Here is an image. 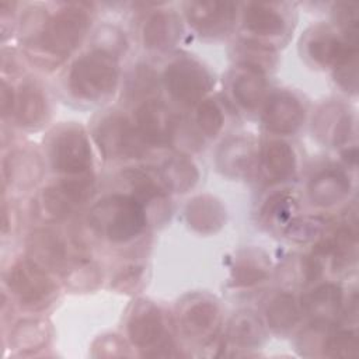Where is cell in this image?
<instances>
[{"mask_svg": "<svg viewBox=\"0 0 359 359\" xmlns=\"http://www.w3.org/2000/svg\"><path fill=\"white\" fill-rule=\"evenodd\" d=\"M90 24L88 4H65L53 15H46L38 31L28 38L25 45L29 60L41 69L56 67L81 43Z\"/></svg>", "mask_w": 359, "mask_h": 359, "instance_id": "cell-1", "label": "cell"}, {"mask_svg": "<svg viewBox=\"0 0 359 359\" xmlns=\"http://www.w3.org/2000/svg\"><path fill=\"white\" fill-rule=\"evenodd\" d=\"M90 229L112 244L135 240L147 224L146 208L130 194H114L98 201L88 213Z\"/></svg>", "mask_w": 359, "mask_h": 359, "instance_id": "cell-2", "label": "cell"}, {"mask_svg": "<svg viewBox=\"0 0 359 359\" xmlns=\"http://www.w3.org/2000/svg\"><path fill=\"white\" fill-rule=\"evenodd\" d=\"M118 80V57L94 48L77 57L70 66L67 88L79 100L100 101L115 91Z\"/></svg>", "mask_w": 359, "mask_h": 359, "instance_id": "cell-3", "label": "cell"}, {"mask_svg": "<svg viewBox=\"0 0 359 359\" xmlns=\"http://www.w3.org/2000/svg\"><path fill=\"white\" fill-rule=\"evenodd\" d=\"M48 157L55 172L65 177L91 174L93 154L84 129L77 123L55 128L48 139Z\"/></svg>", "mask_w": 359, "mask_h": 359, "instance_id": "cell-4", "label": "cell"}, {"mask_svg": "<svg viewBox=\"0 0 359 359\" xmlns=\"http://www.w3.org/2000/svg\"><path fill=\"white\" fill-rule=\"evenodd\" d=\"M93 191L94 178L91 174L63 177L38 194L34 201V213L43 222H60L84 205L91 198Z\"/></svg>", "mask_w": 359, "mask_h": 359, "instance_id": "cell-5", "label": "cell"}, {"mask_svg": "<svg viewBox=\"0 0 359 359\" xmlns=\"http://www.w3.org/2000/svg\"><path fill=\"white\" fill-rule=\"evenodd\" d=\"M4 280L17 302L29 310L43 309L56 294V285L48 272L28 258L10 266Z\"/></svg>", "mask_w": 359, "mask_h": 359, "instance_id": "cell-6", "label": "cell"}, {"mask_svg": "<svg viewBox=\"0 0 359 359\" xmlns=\"http://www.w3.org/2000/svg\"><path fill=\"white\" fill-rule=\"evenodd\" d=\"M94 139L107 160L136 158L144 146L136 126L121 112L104 115L95 125Z\"/></svg>", "mask_w": 359, "mask_h": 359, "instance_id": "cell-7", "label": "cell"}, {"mask_svg": "<svg viewBox=\"0 0 359 359\" xmlns=\"http://www.w3.org/2000/svg\"><path fill=\"white\" fill-rule=\"evenodd\" d=\"M164 86L181 105H198L212 88V77L206 67L189 56L172 59L164 69Z\"/></svg>", "mask_w": 359, "mask_h": 359, "instance_id": "cell-8", "label": "cell"}, {"mask_svg": "<svg viewBox=\"0 0 359 359\" xmlns=\"http://www.w3.org/2000/svg\"><path fill=\"white\" fill-rule=\"evenodd\" d=\"M126 332L129 341L140 349H154L153 356L163 355L165 349H172L174 345L167 337L164 318L158 307L147 302H139L135 304L133 311L128 320Z\"/></svg>", "mask_w": 359, "mask_h": 359, "instance_id": "cell-9", "label": "cell"}, {"mask_svg": "<svg viewBox=\"0 0 359 359\" xmlns=\"http://www.w3.org/2000/svg\"><path fill=\"white\" fill-rule=\"evenodd\" d=\"M188 24L206 38L226 35L236 20L237 4L231 1H188L184 4Z\"/></svg>", "mask_w": 359, "mask_h": 359, "instance_id": "cell-10", "label": "cell"}, {"mask_svg": "<svg viewBox=\"0 0 359 359\" xmlns=\"http://www.w3.org/2000/svg\"><path fill=\"white\" fill-rule=\"evenodd\" d=\"M241 22L247 32L252 34L258 42L272 45L271 42L282 39L289 31V20L278 3H245L241 8Z\"/></svg>", "mask_w": 359, "mask_h": 359, "instance_id": "cell-11", "label": "cell"}, {"mask_svg": "<svg viewBox=\"0 0 359 359\" xmlns=\"http://www.w3.org/2000/svg\"><path fill=\"white\" fill-rule=\"evenodd\" d=\"M135 126L144 144L164 147L172 142L177 122L165 104L157 100H146L135 112Z\"/></svg>", "mask_w": 359, "mask_h": 359, "instance_id": "cell-12", "label": "cell"}, {"mask_svg": "<svg viewBox=\"0 0 359 359\" xmlns=\"http://www.w3.org/2000/svg\"><path fill=\"white\" fill-rule=\"evenodd\" d=\"M220 323L217 303L203 294L188 296L180 306L178 325L181 332L191 339L212 337Z\"/></svg>", "mask_w": 359, "mask_h": 359, "instance_id": "cell-13", "label": "cell"}, {"mask_svg": "<svg viewBox=\"0 0 359 359\" xmlns=\"http://www.w3.org/2000/svg\"><path fill=\"white\" fill-rule=\"evenodd\" d=\"M304 121V107L300 100L285 90L272 93L264 102V126L276 135L294 133Z\"/></svg>", "mask_w": 359, "mask_h": 359, "instance_id": "cell-14", "label": "cell"}, {"mask_svg": "<svg viewBox=\"0 0 359 359\" xmlns=\"http://www.w3.org/2000/svg\"><path fill=\"white\" fill-rule=\"evenodd\" d=\"M306 56L320 67H334L348 50L358 48L355 43L339 38L330 27H313L303 41Z\"/></svg>", "mask_w": 359, "mask_h": 359, "instance_id": "cell-15", "label": "cell"}, {"mask_svg": "<svg viewBox=\"0 0 359 359\" xmlns=\"http://www.w3.org/2000/svg\"><path fill=\"white\" fill-rule=\"evenodd\" d=\"M27 258L46 272L63 269L67 262V245L52 229H36L27 238Z\"/></svg>", "mask_w": 359, "mask_h": 359, "instance_id": "cell-16", "label": "cell"}, {"mask_svg": "<svg viewBox=\"0 0 359 359\" xmlns=\"http://www.w3.org/2000/svg\"><path fill=\"white\" fill-rule=\"evenodd\" d=\"M42 174L43 163L32 149H14L3 160L4 181L18 191H28L35 187L41 181Z\"/></svg>", "mask_w": 359, "mask_h": 359, "instance_id": "cell-17", "label": "cell"}, {"mask_svg": "<svg viewBox=\"0 0 359 359\" xmlns=\"http://www.w3.org/2000/svg\"><path fill=\"white\" fill-rule=\"evenodd\" d=\"M351 188V178L342 168L327 167L310 180L307 195L311 205L327 209L345 201Z\"/></svg>", "mask_w": 359, "mask_h": 359, "instance_id": "cell-18", "label": "cell"}, {"mask_svg": "<svg viewBox=\"0 0 359 359\" xmlns=\"http://www.w3.org/2000/svg\"><path fill=\"white\" fill-rule=\"evenodd\" d=\"M352 115L345 105L328 101L323 104L313 118V132L331 146H338L349 139L352 130Z\"/></svg>", "mask_w": 359, "mask_h": 359, "instance_id": "cell-19", "label": "cell"}, {"mask_svg": "<svg viewBox=\"0 0 359 359\" xmlns=\"http://www.w3.org/2000/svg\"><path fill=\"white\" fill-rule=\"evenodd\" d=\"M14 116L21 126L28 129H38L48 121L49 102L36 81L25 80L20 84L15 93Z\"/></svg>", "mask_w": 359, "mask_h": 359, "instance_id": "cell-20", "label": "cell"}, {"mask_svg": "<svg viewBox=\"0 0 359 359\" xmlns=\"http://www.w3.org/2000/svg\"><path fill=\"white\" fill-rule=\"evenodd\" d=\"M181 35V21L172 10H154L142 27V41L149 50H167Z\"/></svg>", "mask_w": 359, "mask_h": 359, "instance_id": "cell-21", "label": "cell"}, {"mask_svg": "<svg viewBox=\"0 0 359 359\" xmlns=\"http://www.w3.org/2000/svg\"><path fill=\"white\" fill-rule=\"evenodd\" d=\"M230 90L234 101L244 109H255L265 101V73L238 63L230 73Z\"/></svg>", "mask_w": 359, "mask_h": 359, "instance_id": "cell-22", "label": "cell"}, {"mask_svg": "<svg viewBox=\"0 0 359 359\" xmlns=\"http://www.w3.org/2000/svg\"><path fill=\"white\" fill-rule=\"evenodd\" d=\"M259 163L265 177L271 181H285L296 171V154L293 147L279 139L266 140L259 153Z\"/></svg>", "mask_w": 359, "mask_h": 359, "instance_id": "cell-23", "label": "cell"}, {"mask_svg": "<svg viewBox=\"0 0 359 359\" xmlns=\"http://www.w3.org/2000/svg\"><path fill=\"white\" fill-rule=\"evenodd\" d=\"M342 289L337 283H323L303 296L302 309L314 321L331 323L342 307Z\"/></svg>", "mask_w": 359, "mask_h": 359, "instance_id": "cell-24", "label": "cell"}, {"mask_svg": "<svg viewBox=\"0 0 359 359\" xmlns=\"http://www.w3.org/2000/svg\"><path fill=\"white\" fill-rule=\"evenodd\" d=\"M185 217L194 230L199 233H213L224 224L226 210L216 198L199 195L188 202Z\"/></svg>", "mask_w": 359, "mask_h": 359, "instance_id": "cell-25", "label": "cell"}, {"mask_svg": "<svg viewBox=\"0 0 359 359\" xmlns=\"http://www.w3.org/2000/svg\"><path fill=\"white\" fill-rule=\"evenodd\" d=\"M123 180L129 184L132 196H135L144 208L150 202H164L167 196V188L158 174L150 168L132 167L122 172Z\"/></svg>", "mask_w": 359, "mask_h": 359, "instance_id": "cell-26", "label": "cell"}, {"mask_svg": "<svg viewBox=\"0 0 359 359\" xmlns=\"http://www.w3.org/2000/svg\"><path fill=\"white\" fill-rule=\"evenodd\" d=\"M254 161V143L250 137L237 136L224 142L217 153L219 168L230 175L240 177L245 174Z\"/></svg>", "mask_w": 359, "mask_h": 359, "instance_id": "cell-27", "label": "cell"}, {"mask_svg": "<svg viewBox=\"0 0 359 359\" xmlns=\"http://www.w3.org/2000/svg\"><path fill=\"white\" fill-rule=\"evenodd\" d=\"M168 192H187L199 180L196 165L187 156H171L157 170Z\"/></svg>", "mask_w": 359, "mask_h": 359, "instance_id": "cell-28", "label": "cell"}, {"mask_svg": "<svg viewBox=\"0 0 359 359\" xmlns=\"http://www.w3.org/2000/svg\"><path fill=\"white\" fill-rule=\"evenodd\" d=\"M265 318L272 331L278 334L290 331L300 320V307L297 300L287 292L275 294L265 307Z\"/></svg>", "mask_w": 359, "mask_h": 359, "instance_id": "cell-29", "label": "cell"}, {"mask_svg": "<svg viewBox=\"0 0 359 359\" xmlns=\"http://www.w3.org/2000/svg\"><path fill=\"white\" fill-rule=\"evenodd\" d=\"M269 261L262 251H244L231 269V283L237 287H250L266 279Z\"/></svg>", "mask_w": 359, "mask_h": 359, "instance_id": "cell-30", "label": "cell"}, {"mask_svg": "<svg viewBox=\"0 0 359 359\" xmlns=\"http://www.w3.org/2000/svg\"><path fill=\"white\" fill-rule=\"evenodd\" d=\"M49 325L39 318L18 321L10 332V348L18 352H34L43 348L49 339Z\"/></svg>", "mask_w": 359, "mask_h": 359, "instance_id": "cell-31", "label": "cell"}, {"mask_svg": "<svg viewBox=\"0 0 359 359\" xmlns=\"http://www.w3.org/2000/svg\"><path fill=\"white\" fill-rule=\"evenodd\" d=\"M297 198L287 191L271 194L261 208V220L268 227L285 229L289 222L299 213Z\"/></svg>", "mask_w": 359, "mask_h": 359, "instance_id": "cell-32", "label": "cell"}, {"mask_svg": "<svg viewBox=\"0 0 359 359\" xmlns=\"http://www.w3.org/2000/svg\"><path fill=\"white\" fill-rule=\"evenodd\" d=\"M265 338L261 320L248 310L236 313L227 325V339L241 348H254Z\"/></svg>", "mask_w": 359, "mask_h": 359, "instance_id": "cell-33", "label": "cell"}, {"mask_svg": "<svg viewBox=\"0 0 359 359\" xmlns=\"http://www.w3.org/2000/svg\"><path fill=\"white\" fill-rule=\"evenodd\" d=\"M328 220L323 216H296L283 229L287 238L296 243H310L317 238H323V233L327 230Z\"/></svg>", "mask_w": 359, "mask_h": 359, "instance_id": "cell-34", "label": "cell"}, {"mask_svg": "<svg viewBox=\"0 0 359 359\" xmlns=\"http://www.w3.org/2000/svg\"><path fill=\"white\" fill-rule=\"evenodd\" d=\"M238 55L241 65H247L251 67H255L265 73V70L275 65V50L272 46L265 45L262 42H258L255 39H243L238 43Z\"/></svg>", "mask_w": 359, "mask_h": 359, "instance_id": "cell-35", "label": "cell"}, {"mask_svg": "<svg viewBox=\"0 0 359 359\" xmlns=\"http://www.w3.org/2000/svg\"><path fill=\"white\" fill-rule=\"evenodd\" d=\"M65 282L66 286L74 292H88L100 285L101 272L94 262L81 259L74 266L69 268V271H66Z\"/></svg>", "mask_w": 359, "mask_h": 359, "instance_id": "cell-36", "label": "cell"}, {"mask_svg": "<svg viewBox=\"0 0 359 359\" xmlns=\"http://www.w3.org/2000/svg\"><path fill=\"white\" fill-rule=\"evenodd\" d=\"M323 355L330 358H355L358 353V337L351 330L328 331L323 341Z\"/></svg>", "mask_w": 359, "mask_h": 359, "instance_id": "cell-37", "label": "cell"}, {"mask_svg": "<svg viewBox=\"0 0 359 359\" xmlns=\"http://www.w3.org/2000/svg\"><path fill=\"white\" fill-rule=\"evenodd\" d=\"M195 121L199 130L208 137H216L224 125L223 111L213 98L202 100L198 104Z\"/></svg>", "mask_w": 359, "mask_h": 359, "instance_id": "cell-38", "label": "cell"}, {"mask_svg": "<svg viewBox=\"0 0 359 359\" xmlns=\"http://www.w3.org/2000/svg\"><path fill=\"white\" fill-rule=\"evenodd\" d=\"M358 48L348 50V53L332 67L337 83L349 93H356L358 86Z\"/></svg>", "mask_w": 359, "mask_h": 359, "instance_id": "cell-39", "label": "cell"}, {"mask_svg": "<svg viewBox=\"0 0 359 359\" xmlns=\"http://www.w3.org/2000/svg\"><path fill=\"white\" fill-rule=\"evenodd\" d=\"M158 88L154 72L149 66H139L129 81V93L132 97L142 98L153 94Z\"/></svg>", "mask_w": 359, "mask_h": 359, "instance_id": "cell-40", "label": "cell"}, {"mask_svg": "<svg viewBox=\"0 0 359 359\" xmlns=\"http://www.w3.org/2000/svg\"><path fill=\"white\" fill-rule=\"evenodd\" d=\"M97 46L95 49H101L118 57V55L125 49V36L115 27H102L97 32Z\"/></svg>", "mask_w": 359, "mask_h": 359, "instance_id": "cell-41", "label": "cell"}, {"mask_svg": "<svg viewBox=\"0 0 359 359\" xmlns=\"http://www.w3.org/2000/svg\"><path fill=\"white\" fill-rule=\"evenodd\" d=\"M140 276H142V268L128 266L116 273L112 282V287L119 292L129 293L133 287H136V285L140 280Z\"/></svg>", "mask_w": 359, "mask_h": 359, "instance_id": "cell-42", "label": "cell"}, {"mask_svg": "<svg viewBox=\"0 0 359 359\" xmlns=\"http://www.w3.org/2000/svg\"><path fill=\"white\" fill-rule=\"evenodd\" d=\"M14 108H15V93H14L13 87L3 79L1 80V115H3V118L14 115Z\"/></svg>", "mask_w": 359, "mask_h": 359, "instance_id": "cell-43", "label": "cell"}]
</instances>
